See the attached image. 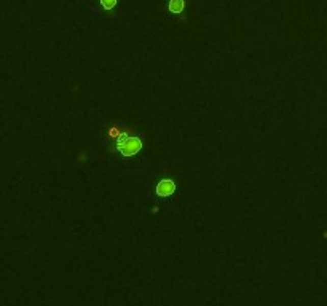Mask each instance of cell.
<instances>
[{
  "instance_id": "cell-1",
  "label": "cell",
  "mask_w": 327,
  "mask_h": 306,
  "mask_svg": "<svg viewBox=\"0 0 327 306\" xmlns=\"http://www.w3.org/2000/svg\"><path fill=\"white\" fill-rule=\"evenodd\" d=\"M115 148L123 157H134L142 148V140L134 136H128V133H122L115 139Z\"/></svg>"
},
{
  "instance_id": "cell-2",
  "label": "cell",
  "mask_w": 327,
  "mask_h": 306,
  "mask_svg": "<svg viewBox=\"0 0 327 306\" xmlns=\"http://www.w3.org/2000/svg\"><path fill=\"white\" fill-rule=\"evenodd\" d=\"M176 192V183L171 179H163L156 185V195L158 196H171Z\"/></svg>"
},
{
  "instance_id": "cell-4",
  "label": "cell",
  "mask_w": 327,
  "mask_h": 306,
  "mask_svg": "<svg viewBox=\"0 0 327 306\" xmlns=\"http://www.w3.org/2000/svg\"><path fill=\"white\" fill-rule=\"evenodd\" d=\"M101 5L105 10H112L117 5V0H101Z\"/></svg>"
},
{
  "instance_id": "cell-5",
  "label": "cell",
  "mask_w": 327,
  "mask_h": 306,
  "mask_svg": "<svg viewBox=\"0 0 327 306\" xmlns=\"http://www.w3.org/2000/svg\"><path fill=\"white\" fill-rule=\"evenodd\" d=\"M120 134H122V133H120L117 128H111V131H108V136H111V137H114V139H117V137H118Z\"/></svg>"
},
{
  "instance_id": "cell-3",
  "label": "cell",
  "mask_w": 327,
  "mask_h": 306,
  "mask_svg": "<svg viewBox=\"0 0 327 306\" xmlns=\"http://www.w3.org/2000/svg\"><path fill=\"white\" fill-rule=\"evenodd\" d=\"M184 7H185L184 0H171V2H169V11H171V13H176V15L182 13Z\"/></svg>"
}]
</instances>
